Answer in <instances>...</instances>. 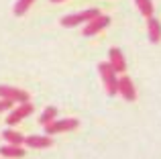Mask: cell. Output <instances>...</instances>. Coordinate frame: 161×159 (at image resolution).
<instances>
[{"instance_id": "obj_1", "label": "cell", "mask_w": 161, "mask_h": 159, "mask_svg": "<svg viewBox=\"0 0 161 159\" xmlns=\"http://www.w3.org/2000/svg\"><path fill=\"white\" fill-rule=\"evenodd\" d=\"M98 74L104 82V88H106L108 96H116L118 94V74L114 72V68L108 63V61H102L98 63Z\"/></svg>"}, {"instance_id": "obj_2", "label": "cell", "mask_w": 161, "mask_h": 159, "mask_svg": "<svg viewBox=\"0 0 161 159\" xmlns=\"http://www.w3.org/2000/svg\"><path fill=\"white\" fill-rule=\"evenodd\" d=\"M100 14L98 8H86V10H80V12H74V14H65L61 19V27L65 29H71V27H80V25H86L90 23L92 19Z\"/></svg>"}, {"instance_id": "obj_3", "label": "cell", "mask_w": 161, "mask_h": 159, "mask_svg": "<svg viewBox=\"0 0 161 159\" xmlns=\"http://www.w3.org/2000/svg\"><path fill=\"white\" fill-rule=\"evenodd\" d=\"M0 98L2 100H10V102H31V96L29 92L20 90V88H14V86H6V84H0Z\"/></svg>"}, {"instance_id": "obj_4", "label": "cell", "mask_w": 161, "mask_h": 159, "mask_svg": "<svg viewBox=\"0 0 161 159\" xmlns=\"http://www.w3.org/2000/svg\"><path fill=\"white\" fill-rule=\"evenodd\" d=\"M80 127V120L78 118H55L51 124L45 127V135H57V133H67V131H74V129Z\"/></svg>"}, {"instance_id": "obj_5", "label": "cell", "mask_w": 161, "mask_h": 159, "mask_svg": "<svg viewBox=\"0 0 161 159\" xmlns=\"http://www.w3.org/2000/svg\"><path fill=\"white\" fill-rule=\"evenodd\" d=\"M33 110H35V106H33L31 102H23V104H19V106L12 108L10 114L6 116V124H8V127H14V124H19L23 118L31 116V114H33Z\"/></svg>"}, {"instance_id": "obj_6", "label": "cell", "mask_w": 161, "mask_h": 159, "mask_svg": "<svg viewBox=\"0 0 161 159\" xmlns=\"http://www.w3.org/2000/svg\"><path fill=\"white\" fill-rule=\"evenodd\" d=\"M108 25H110V16L100 12L96 19H92L90 23H86V27H84L82 33H84V37H94V35H98V33H102Z\"/></svg>"}, {"instance_id": "obj_7", "label": "cell", "mask_w": 161, "mask_h": 159, "mask_svg": "<svg viewBox=\"0 0 161 159\" xmlns=\"http://www.w3.org/2000/svg\"><path fill=\"white\" fill-rule=\"evenodd\" d=\"M118 94H120L126 102H135V100H137V88H135L133 80L129 76L118 78Z\"/></svg>"}, {"instance_id": "obj_8", "label": "cell", "mask_w": 161, "mask_h": 159, "mask_svg": "<svg viewBox=\"0 0 161 159\" xmlns=\"http://www.w3.org/2000/svg\"><path fill=\"white\" fill-rule=\"evenodd\" d=\"M108 63L114 68V72H116V74H125V69H126L125 53H122L118 47H112V49L108 51Z\"/></svg>"}, {"instance_id": "obj_9", "label": "cell", "mask_w": 161, "mask_h": 159, "mask_svg": "<svg viewBox=\"0 0 161 159\" xmlns=\"http://www.w3.org/2000/svg\"><path fill=\"white\" fill-rule=\"evenodd\" d=\"M25 145L29 149H47L53 145V139L49 135H29L25 137Z\"/></svg>"}, {"instance_id": "obj_10", "label": "cell", "mask_w": 161, "mask_h": 159, "mask_svg": "<svg viewBox=\"0 0 161 159\" xmlns=\"http://www.w3.org/2000/svg\"><path fill=\"white\" fill-rule=\"evenodd\" d=\"M147 35H149L151 43H159L161 41V25L155 16H149V19H147Z\"/></svg>"}, {"instance_id": "obj_11", "label": "cell", "mask_w": 161, "mask_h": 159, "mask_svg": "<svg viewBox=\"0 0 161 159\" xmlns=\"http://www.w3.org/2000/svg\"><path fill=\"white\" fill-rule=\"evenodd\" d=\"M0 155L6 159H20L25 155V149H23V145H2L0 147Z\"/></svg>"}, {"instance_id": "obj_12", "label": "cell", "mask_w": 161, "mask_h": 159, "mask_svg": "<svg viewBox=\"0 0 161 159\" xmlns=\"http://www.w3.org/2000/svg\"><path fill=\"white\" fill-rule=\"evenodd\" d=\"M2 139L6 141V145H25V137L19 131H12V129L2 131Z\"/></svg>"}, {"instance_id": "obj_13", "label": "cell", "mask_w": 161, "mask_h": 159, "mask_svg": "<svg viewBox=\"0 0 161 159\" xmlns=\"http://www.w3.org/2000/svg\"><path fill=\"white\" fill-rule=\"evenodd\" d=\"M55 118H57V108H55V106H47L43 112H41V116H39V124L47 127V124H51Z\"/></svg>"}, {"instance_id": "obj_14", "label": "cell", "mask_w": 161, "mask_h": 159, "mask_svg": "<svg viewBox=\"0 0 161 159\" xmlns=\"http://www.w3.org/2000/svg\"><path fill=\"white\" fill-rule=\"evenodd\" d=\"M135 4H137L139 12H141L145 19H149V16H153L155 12V6H153V0H135Z\"/></svg>"}, {"instance_id": "obj_15", "label": "cell", "mask_w": 161, "mask_h": 159, "mask_svg": "<svg viewBox=\"0 0 161 159\" xmlns=\"http://www.w3.org/2000/svg\"><path fill=\"white\" fill-rule=\"evenodd\" d=\"M35 4V0H16L14 8H12V12H14V16H23L27 14V10Z\"/></svg>"}, {"instance_id": "obj_16", "label": "cell", "mask_w": 161, "mask_h": 159, "mask_svg": "<svg viewBox=\"0 0 161 159\" xmlns=\"http://www.w3.org/2000/svg\"><path fill=\"white\" fill-rule=\"evenodd\" d=\"M12 104H14V102H10V100H2V98H0V112L10 110V108H12Z\"/></svg>"}, {"instance_id": "obj_17", "label": "cell", "mask_w": 161, "mask_h": 159, "mask_svg": "<svg viewBox=\"0 0 161 159\" xmlns=\"http://www.w3.org/2000/svg\"><path fill=\"white\" fill-rule=\"evenodd\" d=\"M51 2H53V4H57V2H65V0H51Z\"/></svg>"}]
</instances>
